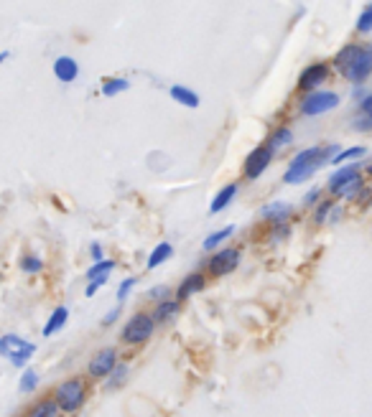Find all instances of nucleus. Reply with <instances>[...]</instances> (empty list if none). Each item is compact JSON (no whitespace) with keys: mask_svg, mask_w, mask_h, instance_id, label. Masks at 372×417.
Instances as JSON below:
<instances>
[{"mask_svg":"<svg viewBox=\"0 0 372 417\" xmlns=\"http://www.w3.org/2000/svg\"><path fill=\"white\" fill-rule=\"evenodd\" d=\"M148 298L156 303H164L171 298V288H169V285H153L151 291H148Z\"/></svg>","mask_w":372,"mask_h":417,"instance_id":"31","label":"nucleus"},{"mask_svg":"<svg viewBox=\"0 0 372 417\" xmlns=\"http://www.w3.org/2000/svg\"><path fill=\"white\" fill-rule=\"evenodd\" d=\"M54 77L59 79L61 85H72L74 79L80 77V64L72 56H59L54 61Z\"/></svg>","mask_w":372,"mask_h":417,"instance_id":"14","label":"nucleus"},{"mask_svg":"<svg viewBox=\"0 0 372 417\" xmlns=\"http://www.w3.org/2000/svg\"><path fill=\"white\" fill-rule=\"evenodd\" d=\"M339 156V148L336 146H317V148H306V151L296 153L293 161L288 163L286 175H283V181L288 186H296V183H304L306 178H312L324 163H331L334 158Z\"/></svg>","mask_w":372,"mask_h":417,"instance_id":"1","label":"nucleus"},{"mask_svg":"<svg viewBox=\"0 0 372 417\" xmlns=\"http://www.w3.org/2000/svg\"><path fill=\"white\" fill-rule=\"evenodd\" d=\"M18 267L26 272V275H38L43 270V260L38 254H23L18 260Z\"/></svg>","mask_w":372,"mask_h":417,"instance_id":"27","label":"nucleus"},{"mask_svg":"<svg viewBox=\"0 0 372 417\" xmlns=\"http://www.w3.org/2000/svg\"><path fill=\"white\" fill-rule=\"evenodd\" d=\"M367 173H370V175H372V166H370V168H367Z\"/></svg>","mask_w":372,"mask_h":417,"instance_id":"41","label":"nucleus"},{"mask_svg":"<svg viewBox=\"0 0 372 417\" xmlns=\"http://www.w3.org/2000/svg\"><path fill=\"white\" fill-rule=\"evenodd\" d=\"M38 381H41V377H38V372L36 369H23V374H21V379H18V389L23 394H31V392H36L38 389Z\"/></svg>","mask_w":372,"mask_h":417,"instance_id":"24","label":"nucleus"},{"mask_svg":"<svg viewBox=\"0 0 372 417\" xmlns=\"http://www.w3.org/2000/svg\"><path fill=\"white\" fill-rule=\"evenodd\" d=\"M169 97H171L176 104H184V107H189V109H196L201 104L199 94H196L194 90H189V87H184V85H174L171 90H169Z\"/></svg>","mask_w":372,"mask_h":417,"instance_id":"18","label":"nucleus"},{"mask_svg":"<svg viewBox=\"0 0 372 417\" xmlns=\"http://www.w3.org/2000/svg\"><path fill=\"white\" fill-rule=\"evenodd\" d=\"M360 156H365V148H360V146H357V148H349V151L339 153V156H336L331 163H334V166H342L344 161H352V158H360Z\"/></svg>","mask_w":372,"mask_h":417,"instance_id":"32","label":"nucleus"},{"mask_svg":"<svg viewBox=\"0 0 372 417\" xmlns=\"http://www.w3.org/2000/svg\"><path fill=\"white\" fill-rule=\"evenodd\" d=\"M293 206L286 204V201H270V204L260 206V217L265 219V222H270L273 227H278V224H286L288 217H291Z\"/></svg>","mask_w":372,"mask_h":417,"instance_id":"13","label":"nucleus"},{"mask_svg":"<svg viewBox=\"0 0 372 417\" xmlns=\"http://www.w3.org/2000/svg\"><path fill=\"white\" fill-rule=\"evenodd\" d=\"M293 143V133H291V127H275L273 133H270L268 143H265V148H268L270 153H278L283 151V148H288Z\"/></svg>","mask_w":372,"mask_h":417,"instance_id":"20","label":"nucleus"},{"mask_svg":"<svg viewBox=\"0 0 372 417\" xmlns=\"http://www.w3.org/2000/svg\"><path fill=\"white\" fill-rule=\"evenodd\" d=\"M243 260L240 247H222L217 252H212V257L207 260V272L212 278H225L230 272H235Z\"/></svg>","mask_w":372,"mask_h":417,"instance_id":"8","label":"nucleus"},{"mask_svg":"<svg viewBox=\"0 0 372 417\" xmlns=\"http://www.w3.org/2000/svg\"><path fill=\"white\" fill-rule=\"evenodd\" d=\"M181 310V303L176 298H169L164 303H156V308H153V320H156V326H166V323H174Z\"/></svg>","mask_w":372,"mask_h":417,"instance_id":"16","label":"nucleus"},{"mask_svg":"<svg viewBox=\"0 0 372 417\" xmlns=\"http://www.w3.org/2000/svg\"><path fill=\"white\" fill-rule=\"evenodd\" d=\"M336 72L344 79L362 85L372 74V46H360V43H349L339 54L334 56Z\"/></svg>","mask_w":372,"mask_h":417,"instance_id":"3","label":"nucleus"},{"mask_svg":"<svg viewBox=\"0 0 372 417\" xmlns=\"http://www.w3.org/2000/svg\"><path fill=\"white\" fill-rule=\"evenodd\" d=\"M204 285H207V278H204V272H189L186 278L179 283L176 288V300L184 303V300H189L191 296H196V293L204 291Z\"/></svg>","mask_w":372,"mask_h":417,"instance_id":"12","label":"nucleus"},{"mask_svg":"<svg viewBox=\"0 0 372 417\" xmlns=\"http://www.w3.org/2000/svg\"><path fill=\"white\" fill-rule=\"evenodd\" d=\"M117 364H120V354H117L115 346H102V349L95 351L92 359L87 362V379L105 381L112 372H115Z\"/></svg>","mask_w":372,"mask_h":417,"instance_id":"7","label":"nucleus"},{"mask_svg":"<svg viewBox=\"0 0 372 417\" xmlns=\"http://www.w3.org/2000/svg\"><path fill=\"white\" fill-rule=\"evenodd\" d=\"M372 31V3L360 13V18H357V33H370Z\"/></svg>","mask_w":372,"mask_h":417,"instance_id":"29","label":"nucleus"},{"mask_svg":"<svg viewBox=\"0 0 372 417\" xmlns=\"http://www.w3.org/2000/svg\"><path fill=\"white\" fill-rule=\"evenodd\" d=\"M171 257H174V244L171 242H159L156 247H153V252L148 254L146 267L148 270H156V267H161L166 260H171Z\"/></svg>","mask_w":372,"mask_h":417,"instance_id":"21","label":"nucleus"},{"mask_svg":"<svg viewBox=\"0 0 372 417\" xmlns=\"http://www.w3.org/2000/svg\"><path fill=\"white\" fill-rule=\"evenodd\" d=\"M238 196V183H225V186L217 191V196L212 199V204H209V214H220L225 212L227 206L232 204V199Z\"/></svg>","mask_w":372,"mask_h":417,"instance_id":"19","label":"nucleus"},{"mask_svg":"<svg viewBox=\"0 0 372 417\" xmlns=\"http://www.w3.org/2000/svg\"><path fill=\"white\" fill-rule=\"evenodd\" d=\"M360 112L362 115H372V94H365L360 99Z\"/></svg>","mask_w":372,"mask_h":417,"instance_id":"38","label":"nucleus"},{"mask_svg":"<svg viewBox=\"0 0 372 417\" xmlns=\"http://www.w3.org/2000/svg\"><path fill=\"white\" fill-rule=\"evenodd\" d=\"M153 333H156L153 313H148V310H138V313L130 315V318L125 320V326L120 328V344L122 346H143L153 339Z\"/></svg>","mask_w":372,"mask_h":417,"instance_id":"4","label":"nucleus"},{"mask_svg":"<svg viewBox=\"0 0 372 417\" xmlns=\"http://www.w3.org/2000/svg\"><path fill=\"white\" fill-rule=\"evenodd\" d=\"M51 397L56 399V405H59L64 417L80 415V410L87 405V399H90V379H87V374L67 377V379H61L51 389Z\"/></svg>","mask_w":372,"mask_h":417,"instance_id":"2","label":"nucleus"},{"mask_svg":"<svg viewBox=\"0 0 372 417\" xmlns=\"http://www.w3.org/2000/svg\"><path fill=\"white\" fill-rule=\"evenodd\" d=\"M105 285H107V275H102V278L90 280V285H87V288H85V296H87V298H92V296H95V293L100 291V288H105Z\"/></svg>","mask_w":372,"mask_h":417,"instance_id":"33","label":"nucleus"},{"mask_svg":"<svg viewBox=\"0 0 372 417\" xmlns=\"http://www.w3.org/2000/svg\"><path fill=\"white\" fill-rule=\"evenodd\" d=\"M117 262L115 260H102V262H92V267L87 270V280H95V278H102V275H110L115 270Z\"/></svg>","mask_w":372,"mask_h":417,"instance_id":"28","label":"nucleus"},{"mask_svg":"<svg viewBox=\"0 0 372 417\" xmlns=\"http://www.w3.org/2000/svg\"><path fill=\"white\" fill-rule=\"evenodd\" d=\"M23 417H64V415H61L56 399L51 397V394H46V397H41L38 402L26 407Z\"/></svg>","mask_w":372,"mask_h":417,"instance_id":"15","label":"nucleus"},{"mask_svg":"<svg viewBox=\"0 0 372 417\" xmlns=\"http://www.w3.org/2000/svg\"><path fill=\"white\" fill-rule=\"evenodd\" d=\"M235 234V227L232 224H227V227H222V229H217V232H212V234L204 239V252H217V249H222V242L225 239H230V237Z\"/></svg>","mask_w":372,"mask_h":417,"instance_id":"22","label":"nucleus"},{"mask_svg":"<svg viewBox=\"0 0 372 417\" xmlns=\"http://www.w3.org/2000/svg\"><path fill=\"white\" fill-rule=\"evenodd\" d=\"M326 77H329V67L326 64H321V61H317V64H312V67H306L304 72H301L299 77V90L301 92H319V87L326 82Z\"/></svg>","mask_w":372,"mask_h":417,"instance_id":"11","label":"nucleus"},{"mask_svg":"<svg viewBox=\"0 0 372 417\" xmlns=\"http://www.w3.org/2000/svg\"><path fill=\"white\" fill-rule=\"evenodd\" d=\"M36 354V344L18 333H3L0 336V357H6L16 369H28V362Z\"/></svg>","mask_w":372,"mask_h":417,"instance_id":"5","label":"nucleus"},{"mask_svg":"<svg viewBox=\"0 0 372 417\" xmlns=\"http://www.w3.org/2000/svg\"><path fill=\"white\" fill-rule=\"evenodd\" d=\"M270 161H273V153H270L265 146L253 148V151L248 153V158L243 161V175L248 178V181H255V178H260V175L268 170Z\"/></svg>","mask_w":372,"mask_h":417,"instance_id":"10","label":"nucleus"},{"mask_svg":"<svg viewBox=\"0 0 372 417\" xmlns=\"http://www.w3.org/2000/svg\"><path fill=\"white\" fill-rule=\"evenodd\" d=\"M291 234V229H288L286 224H278V227H273V232H270V237H273V242H281L283 237Z\"/></svg>","mask_w":372,"mask_h":417,"instance_id":"36","label":"nucleus"},{"mask_svg":"<svg viewBox=\"0 0 372 417\" xmlns=\"http://www.w3.org/2000/svg\"><path fill=\"white\" fill-rule=\"evenodd\" d=\"M339 214L342 212H339V206H334V201H321L317 206V212H314V219H317V224H324L329 219H336Z\"/></svg>","mask_w":372,"mask_h":417,"instance_id":"26","label":"nucleus"},{"mask_svg":"<svg viewBox=\"0 0 372 417\" xmlns=\"http://www.w3.org/2000/svg\"><path fill=\"white\" fill-rule=\"evenodd\" d=\"M90 257H92V262H102V260H105V249H102V244H100V242H92V244H90Z\"/></svg>","mask_w":372,"mask_h":417,"instance_id":"34","label":"nucleus"},{"mask_svg":"<svg viewBox=\"0 0 372 417\" xmlns=\"http://www.w3.org/2000/svg\"><path fill=\"white\" fill-rule=\"evenodd\" d=\"M339 104V94L336 92H312L301 99V115L304 117H317L324 112H331V109Z\"/></svg>","mask_w":372,"mask_h":417,"instance_id":"9","label":"nucleus"},{"mask_svg":"<svg viewBox=\"0 0 372 417\" xmlns=\"http://www.w3.org/2000/svg\"><path fill=\"white\" fill-rule=\"evenodd\" d=\"M128 372H130L128 362H122V359H120V364L115 367V372H112V374L105 379V387H107V389L122 387V384H125V379H128Z\"/></svg>","mask_w":372,"mask_h":417,"instance_id":"25","label":"nucleus"},{"mask_svg":"<svg viewBox=\"0 0 372 417\" xmlns=\"http://www.w3.org/2000/svg\"><path fill=\"white\" fill-rule=\"evenodd\" d=\"M120 310H122V305L120 303H117L115 308L110 310V313H105V318H102V326H112V323H115L117 318H120Z\"/></svg>","mask_w":372,"mask_h":417,"instance_id":"35","label":"nucleus"},{"mask_svg":"<svg viewBox=\"0 0 372 417\" xmlns=\"http://www.w3.org/2000/svg\"><path fill=\"white\" fill-rule=\"evenodd\" d=\"M135 285H138V278H125V280L120 283V288H117V303H120V305H122L125 300H128V296L133 293Z\"/></svg>","mask_w":372,"mask_h":417,"instance_id":"30","label":"nucleus"},{"mask_svg":"<svg viewBox=\"0 0 372 417\" xmlns=\"http://www.w3.org/2000/svg\"><path fill=\"white\" fill-rule=\"evenodd\" d=\"M67 320H69V308H67V305H56V308L51 310L49 320H46V326H43V339L56 336L61 328L67 326Z\"/></svg>","mask_w":372,"mask_h":417,"instance_id":"17","label":"nucleus"},{"mask_svg":"<svg viewBox=\"0 0 372 417\" xmlns=\"http://www.w3.org/2000/svg\"><path fill=\"white\" fill-rule=\"evenodd\" d=\"M11 59V51H0V64H6Z\"/></svg>","mask_w":372,"mask_h":417,"instance_id":"40","label":"nucleus"},{"mask_svg":"<svg viewBox=\"0 0 372 417\" xmlns=\"http://www.w3.org/2000/svg\"><path fill=\"white\" fill-rule=\"evenodd\" d=\"M329 191L339 199H354L362 194V178H360V166H344L329 178Z\"/></svg>","mask_w":372,"mask_h":417,"instance_id":"6","label":"nucleus"},{"mask_svg":"<svg viewBox=\"0 0 372 417\" xmlns=\"http://www.w3.org/2000/svg\"><path fill=\"white\" fill-rule=\"evenodd\" d=\"M319 194H321V191H319V188H312V191H309V194L304 196V204L306 206H312V204H317V199H319Z\"/></svg>","mask_w":372,"mask_h":417,"instance_id":"39","label":"nucleus"},{"mask_svg":"<svg viewBox=\"0 0 372 417\" xmlns=\"http://www.w3.org/2000/svg\"><path fill=\"white\" fill-rule=\"evenodd\" d=\"M354 130H372V115H362L354 120Z\"/></svg>","mask_w":372,"mask_h":417,"instance_id":"37","label":"nucleus"},{"mask_svg":"<svg viewBox=\"0 0 372 417\" xmlns=\"http://www.w3.org/2000/svg\"><path fill=\"white\" fill-rule=\"evenodd\" d=\"M128 90H130V82L125 77H110V79H105L102 85H100L102 97H117L120 92H128Z\"/></svg>","mask_w":372,"mask_h":417,"instance_id":"23","label":"nucleus"}]
</instances>
